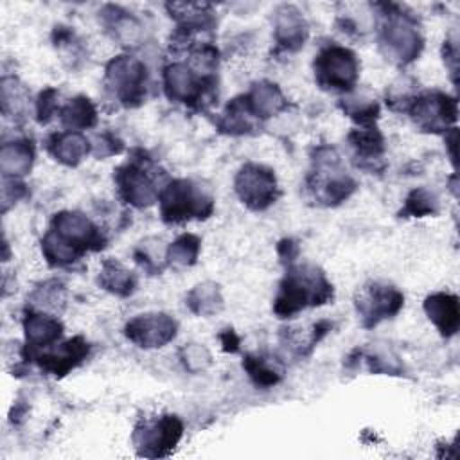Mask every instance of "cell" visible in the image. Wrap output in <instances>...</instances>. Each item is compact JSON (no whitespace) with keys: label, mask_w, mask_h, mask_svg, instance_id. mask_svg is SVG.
<instances>
[{"label":"cell","mask_w":460,"mask_h":460,"mask_svg":"<svg viewBox=\"0 0 460 460\" xmlns=\"http://www.w3.org/2000/svg\"><path fill=\"white\" fill-rule=\"evenodd\" d=\"M106 246V237L83 212L61 210L52 216L50 228L41 239V253L49 266L63 268L79 261L88 252Z\"/></svg>","instance_id":"1"},{"label":"cell","mask_w":460,"mask_h":460,"mask_svg":"<svg viewBox=\"0 0 460 460\" xmlns=\"http://www.w3.org/2000/svg\"><path fill=\"white\" fill-rule=\"evenodd\" d=\"M334 296L332 284L314 264H289L273 300L279 318H293L307 307L329 304Z\"/></svg>","instance_id":"2"},{"label":"cell","mask_w":460,"mask_h":460,"mask_svg":"<svg viewBox=\"0 0 460 460\" xmlns=\"http://www.w3.org/2000/svg\"><path fill=\"white\" fill-rule=\"evenodd\" d=\"M162 178L164 169L158 167L144 149H135L131 156L113 171V181L120 199L135 208H147L158 201L167 183Z\"/></svg>","instance_id":"3"},{"label":"cell","mask_w":460,"mask_h":460,"mask_svg":"<svg viewBox=\"0 0 460 460\" xmlns=\"http://www.w3.org/2000/svg\"><path fill=\"white\" fill-rule=\"evenodd\" d=\"M381 25H379V50L383 56L404 66L415 61L424 47L417 20L406 14L397 5H383Z\"/></svg>","instance_id":"4"},{"label":"cell","mask_w":460,"mask_h":460,"mask_svg":"<svg viewBox=\"0 0 460 460\" xmlns=\"http://www.w3.org/2000/svg\"><path fill=\"white\" fill-rule=\"evenodd\" d=\"M158 205L160 217L167 225L207 219L214 212L212 194L201 183L189 178L169 180L158 196Z\"/></svg>","instance_id":"5"},{"label":"cell","mask_w":460,"mask_h":460,"mask_svg":"<svg viewBox=\"0 0 460 460\" xmlns=\"http://www.w3.org/2000/svg\"><path fill=\"white\" fill-rule=\"evenodd\" d=\"M314 199L325 207L343 203L356 190V181L340 167V156L332 147H318L313 158V171L305 180Z\"/></svg>","instance_id":"6"},{"label":"cell","mask_w":460,"mask_h":460,"mask_svg":"<svg viewBox=\"0 0 460 460\" xmlns=\"http://www.w3.org/2000/svg\"><path fill=\"white\" fill-rule=\"evenodd\" d=\"M164 92L171 102L194 110L210 106L217 97L216 75H201L187 63H171L164 68Z\"/></svg>","instance_id":"7"},{"label":"cell","mask_w":460,"mask_h":460,"mask_svg":"<svg viewBox=\"0 0 460 460\" xmlns=\"http://www.w3.org/2000/svg\"><path fill=\"white\" fill-rule=\"evenodd\" d=\"M314 81L325 92L350 93L359 79V61L358 56L343 45L323 47L314 61Z\"/></svg>","instance_id":"8"},{"label":"cell","mask_w":460,"mask_h":460,"mask_svg":"<svg viewBox=\"0 0 460 460\" xmlns=\"http://www.w3.org/2000/svg\"><path fill=\"white\" fill-rule=\"evenodd\" d=\"M149 74L146 65L129 54L115 56L104 68L106 90L124 108H137L146 101Z\"/></svg>","instance_id":"9"},{"label":"cell","mask_w":460,"mask_h":460,"mask_svg":"<svg viewBox=\"0 0 460 460\" xmlns=\"http://www.w3.org/2000/svg\"><path fill=\"white\" fill-rule=\"evenodd\" d=\"M183 437V422L178 415L164 413L144 419L133 431V446L138 456L164 458L169 456Z\"/></svg>","instance_id":"10"},{"label":"cell","mask_w":460,"mask_h":460,"mask_svg":"<svg viewBox=\"0 0 460 460\" xmlns=\"http://www.w3.org/2000/svg\"><path fill=\"white\" fill-rule=\"evenodd\" d=\"M234 189L241 203L255 212L270 208L280 196L275 171L255 162H248L237 171Z\"/></svg>","instance_id":"11"},{"label":"cell","mask_w":460,"mask_h":460,"mask_svg":"<svg viewBox=\"0 0 460 460\" xmlns=\"http://www.w3.org/2000/svg\"><path fill=\"white\" fill-rule=\"evenodd\" d=\"M406 113L420 131L444 133L455 128L458 106L455 97L440 90H428L413 95Z\"/></svg>","instance_id":"12"},{"label":"cell","mask_w":460,"mask_h":460,"mask_svg":"<svg viewBox=\"0 0 460 460\" xmlns=\"http://www.w3.org/2000/svg\"><path fill=\"white\" fill-rule=\"evenodd\" d=\"M356 313L365 329H372L386 318H394L404 305L401 289L388 282L370 280L354 296Z\"/></svg>","instance_id":"13"},{"label":"cell","mask_w":460,"mask_h":460,"mask_svg":"<svg viewBox=\"0 0 460 460\" xmlns=\"http://www.w3.org/2000/svg\"><path fill=\"white\" fill-rule=\"evenodd\" d=\"M90 352V343L81 336L68 338L63 343H56L43 350H27L23 349V359L34 361L43 372L56 377L66 376L70 370L79 367Z\"/></svg>","instance_id":"14"},{"label":"cell","mask_w":460,"mask_h":460,"mask_svg":"<svg viewBox=\"0 0 460 460\" xmlns=\"http://www.w3.org/2000/svg\"><path fill=\"white\" fill-rule=\"evenodd\" d=\"M126 338L140 349H160L178 334V322L167 313L137 314L124 325Z\"/></svg>","instance_id":"15"},{"label":"cell","mask_w":460,"mask_h":460,"mask_svg":"<svg viewBox=\"0 0 460 460\" xmlns=\"http://www.w3.org/2000/svg\"><path fill=\"white\" fill-rule=\"evenodd\" d=\"M273 36L279 49L288 52L300 50L309 36V25L295 5H280L273 18Z\"/></svg>","instance_id":"16"},{"label":"cell","mask_w":460,"mask_h":460,"mask_svg":"<svg viewBox=\"0 0 460 460\" xmlns=\"http://www.w3.org/2000/svg\"><path fill=\"white\" fill-rule=\"evenodd\" d=\"M23 334L27 350H41L56 345L63 336V323L56 314L29 309L23 316Z\"/></svg>","instance_id":"17"},{"label":"cell","mask_w":460,"mask_h":460,"mask_svg":"<svg viewBox=\"0 0 460 460\" xmlns=\"http://www.w3.org/2000/svg\"><path fill=\"white\" fill-rule=\"evenodd\" d=\"M424 313L444 338L456 334L460 327V302L453 293H433L424 300Z\"/></svg>","instance_id":"18"},{"label":"cell","mask_w":460,"mask_h":460,"mask_svg":"<svg viewBox=\"0 0 460 460\" xmlns=\"http://www.w3.org/2000/svg\"><path fill=\"white\" fill-rule=\"evenodd\" d=\"M47 151L56 162L75 167L92 153V142L81 131L65 129L47 138Z\"/></svg>","instance_id":"19"},{"label":"cell","mask_w":460,"mask_h":460,"mask_svg":"<svg viewBox=\"0 0 460 460\" xmlns=\"http://www.w3.org/2000/svg\"><path fill=\"white\" fill-rule=\"evenodd\" d=\"M244 97H246L252 115L259 122L275 117L288 106V101H286L282 90L279 88V84L266 81V79L253 83L250 92L244 93Z\"/></svg>","instance_id":"20"},{"label":"cell","mask_w":460,"mask_h":460,"mask_svg":"<svg viewBox=\"0 0 460 460\" xmlns=\"http://www.w3.org/2000/svg\"><path fill=\"white\" fill-rule=\"evenodd\" d=\"M34 144L29 138L5 142L0 149V171L7 178H22L34 165Z\"/></svg>","instance_id":"21"},{"label":"cell","mask_w":460,"mask_h":460,"mask_svg":"<svg viewBox=\"0 0 460 460\" xmlns=\"http://www.w3.org/2000/svg\"><path fill=\"white\" fill-rule=\"evenodd\" d=\"M165 9L180 29L187 31H208L214 23L212 5L205 2H169Z\"/></svg>","instance_id":"22"},{"label":"cell","mask_w":460,"mask_h":460,"mask_svg":"<svg viewBox=\"0 0 460 460\" xmlns=\"http://www.w3.org/2000/svg\"><path fill=\"white\" fill-rule=\"evenodd\" d=\"M255 122L259 120L252 115L246 97L243 93L226 102L225 110L217 119V129L225 135L239 137V135L252 133L255 129Z\"/></svg>","instance_id":"23"},{"label":"cell","mask_w":460,"mask_h":460,"mask_svg":"<svg viewBox=\"0 0 460 460\" xmlns=\"http://www.w3.org/2000/svg\"><path fill=\"white\" fill-rule=\"evenodd\" d=\"M347 142L352 147L356 158L361 160V165L381 160L385 155V137L383 133L372 126H358L347 135Z\"/></svg>","instance_id":"24"},{"label":"cell","mask_w":460,"mask_h":460,"mask_svg":"<svg viewBox=\"0 0 460 460\" xmlns=\"http://www.w3.org/2000/svg\"><path fill=\"white\" fill-rule=\"evenodd\" d=\"M58 117L66 131L83 133V129H90L97 124V108L90 97L75 95L65 106H61Z\"/></svg>","instance_id":"25"},{"label":"cell","mask_w":460,"mask_h":460,"mask_svg":"<svg viewBox=\"0 0 460 460\" xmlns=\"http://www.w3.org/2000/svg\"><path fill=\"white\" fill-rule=\"evenodd\" d=\"M97 282L102 289L117 296H129L137 289V275L115 259H104Z\"/></svg>","instance_id":"26"},{"label":"cell","mask_w":460,"mask_h":460,"mask_svg":"<svg viewBox=\"0 0 460 460\" xmlns=\"http://www.w3.org/2000/svg\"><path fill=\"white\" fill-rule=\"evenodd\" d=\"M189 311L196 316H214L223 309V295L219 284L205 280L196 284L185 296Z\"/></svg>","instance_id":"27"},{"label":"cell","mask_w":460,"mask_h":460,"mask_svg":"<svg viewBox=\"0 0 460 460\" xmlns=\"http://www.w3.org/2000/svg\"><path fill=\"white\" fill-rule=\"evenodd\" d=\"M201 250V239L194 234H181L167 244V266L189 268L196 264Z\"/></svg>","instance_id":"28"},{"label":"cell","mask_w":460,"mask_h":460,"mask_svg":"<svg viewBox=\"0 0 460 460\" xmlns=\"http://www.w3.org/2000/svg\"><path fill=\"white\" fill-rule=\"evenodd\" d=\"M160 244V239H146L133 252L135 262L149 275L162 273V270L167 266V246L162 248Z\"/></svg>","instance_id":"29"},{"label":"cell","mask_w":460,"mask_h":460,"mask_svg":"<svg viewBox=\"0 0 460 460\" xmlns=\"http://www.w3.org/2000/svg\"><path fill=\"white\" fill-rule=\"evenodd\" d=\"M243 368L246 370L250 379L261 388H271L282 379L280 370H277L266 358L257 354H246L243 358Z\"/></svg>","instance_id":"30"},{"label":"cell","mask_w":460,"mask_h":460,"mask_svg":"<svg viewBox=\"0 0 460 460\" xmlns=\"http://www.w3.org/2000/svg\"><path fill=\"white\" fill-rule=\"evenodd\" d=\"M102 18L106 22V25L113 31V34L122 40V41H133L135 36L138 34V22L131 16V13L122 11L120 7L115 5H106L102 9Z\"/></svg>","instance_id":"31"},{"label":"cell","mask_w":460,"mask_h":460,"mask_svg":"<svg viewBox=\"0 0 460 460\" xmlns=\"http://www.w3.org/2000/svg\"><path fill=\"white\" fill-rule=\"evenodd\" d=\"M31 302L40 311H61L65 305V286L59 280H47L34 289V293L31 295Z\"/></svg>","instance_id":"32"},{"label":"cell","mask_w":460,"mask_h":460,"mask_svg":"<svg viewBox=\"0 0 460 460\" xmlns=\"http://www.w3.org/2000/svg\"><path fill=\"white\" fill-rule=\"evenodd\" d=\"M340 108L358 126H372L379 119V104L376 101H363V99L345 97V99L340 101Z\"/></svg>","instance_id":"33"},{"label":"cell","mask_w":460,"mask_h":460,"mask_svg":"<svg viewBox=\"0 0 460 460\" xmlns=\"http://www.w3.org/2000/svg\"><path fill=\"white\" fill-rule=\"evenodd\" d=\"M431 214H437V198L422 187L413 189L401 208V217H424Z\"/></svg>","instance_id":"34"},{"label":"cell","mask_w":460,"mask_h":460,"mask_svg":"<svg viewBox=\"0 0 460 460\" xmlns=\"http://www.w3.org/2000/svg\"><path fill=\"white\" fill-rule=\"evenodd\" d=\"M180 361L189 372L198 374L212 365V356L207 347L199 343H189L180 349Z\"/></svg>","instance_id":"35"},{"label":"cell","mask_w":460,"mask_h":460,"mask_svg":"<svg viewBox=\"0 0 460 460\" xmlns=\"http://www.w3.org/2000/svg\"><path fill=\"white\" fill-rule=\"evenodd\" d=\"M58 97L59 92L56 88H45L40 92L38 99H36V119L40 124H47L56 111L59 113V104H58Z\"/></svg>","instance_id":"36"},{"label":"cell","mask_w":460,"mask_h":460,"mask_svg":"<svg viewBox=\"0 0 460 460\" xmlns=\"http://www.w3.org/2000/svg\"><path fill=\"white\" fill-rule=\"evenodd\" d=\"M122 146H120V140H117L113 135L106 133V135H101L99 138V144H92V151L93 155L97 156H108V155H117L120 153Z\"/></svg>","instance_id":"37"},{"label":"cell","mask_w":460,"mask_h":460,"mask_svg":"<svg viewBox=\"0 0 460 460\" xmlns=\"http://www.w3.org/2000/svg\"><path fill=\"white\" fill-rule=\"evenodd\" d=\"M277 252L282 261H288V264H293L295 259L298 257V244L293 239H282L277 244Z\"/></svg>","instance_id":"38"},{"label":"cell","mask_w":460,"mask_h":460,"mask_svg":"<svg viewBox=\"0 0 460 460\" xmlns=\"http://www.w3.org/2000/svg\"><path fill=\"white\" fill-rule=\"evenodd\" d=\"M219 340H221V345H223V350L225 352H237L239 350V345H241V340L239 336L235 334L234 329H223L219 332Z\"/></svg>","instance_id":"39"}]
</instances>
